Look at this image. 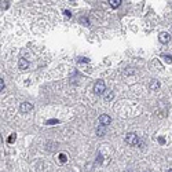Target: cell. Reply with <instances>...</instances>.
I'll return each mask as SVG.
<instances>
[{
	"mask_svg": "<svg viewBox=\"0 0 172 172\" xmlns=\"http://www.w3.org/2000/svg\"><path fill=\"white\" fill-rule=\"evenodd\" d=\"M125 142H127L128 145H131V146H136V145L141 143L138 135H135V133H132V132H129V133L125 135Z\"/></svg>",
	"mask_w": 172,
	"mask_h": 172,
	"instance_id": "1",
	"label": "cell"
},
{
	"mask_svg": "<svg viewBox=\"0 0 172 172\" xmlns=\"http://www.w3.org/2000/svg\"><path fill=\"white\" fill-rule=\"evenodd\" d=\"M105 91H106V84H105V81H103V80H98L94 86V92L98 95H101V94H105Z\"/></svg>",
	"mask_w": 172,
	"mask_h": 172,
	"instance_id": "2",
	"label": "cell"
},
{
	"mask_svg": "<svg viewBox=\"0 0 172 172\" xmlns=\"http://www.w3.org/2000/svg\"><path fill=\"white\" fill-rule=\"evenodd\" d=\"M32 109H33V105L29 103V102H22V103H21V106H19L21 113H29Z\"/></svg>",
	"mask_w": 172,
	"mask_h": 172,
	"instance_id": "3",
	"label": "cell"
},
{
	"mask_svg": "<svg viewBox=\"0 0 172 172\" xmlns=\"http://www.w3.org/2000/svg\"><path fill=\"white\" fill-rule=\"evenodd\" d=\"M99 123H101V125H106L110 124L112 123V118H110V116H108V114H101L99 116Z\"/></svg>",
	"mask_w": 172,
	"mask_h": 172,
	"instance_id": "4",
	"label": "cell"
},
{
	"mask_svg": "<svg viewBox=\"0 0 172 172\" xmlns=\"http://www.w3.org/2000/svg\"><path fill=\"white\" fill-rule=\"evenodd\" d=\"M158 40H160V43H163V44H167V43L171 40V36H169L168 33L163 32V33H160V36H158Z\"/></svg>",
	"mask_w": 172,
	"mask_h": 172,
	"instance_id": "5",
	"label": "cell"
},
{
	"mask_svg": "<svg viewBox=\"0 0 172 172\" xmlns=\"http://www.w3.org/2000/svg\"><path fill=\"white\" fill-rule=\"evenodd\" d=\"M18 66H19V69H21V70H26V69L29 68V62H28L25 58H21V59H19V62H18Z\"/></svg>",
	"mask_w": 172,
	"mask_h": 172,
	"instance_id": "6",
	"label": "cell"
},
{
	"mask_svg": "<svg viewBox=\"0 0 172 172\" xmlns=\"http://www.w3.org/2000/svg\"><path fill=\"white\" fill-rule=\"evenodd\" d=\"M106 133V128H105V125H99L98 128H96V135L98 136H103Z\"/></svg>",
	"mask_w": 172,
	"mask_h": 172,
	"instance_id": "7",
	"label": "cell"
},
{
	"mask_svg": "<svg viewBox=\"0 0 172 172\" xmlns=\"http://www.w3.org/2000/svg\"><path fill=\"white\" fill-rule=\"evenodd\" d=\"M103 98H105V101L106 102H110L113 98H114V94H113V91H109V92H105L103 95Z\"/></svg>",
	"mask_w": 172,
	"mask_h": 172,
	"instance_id": "8",
	"label": "cell"
},
{
	"mask_svg": "<svg viewBox=\"0 0 172 172\" xmlns=\"http://www.w3.org/2000/svg\"><path fill=\"white\" fill-rule=\"evenodd\" d=\"M109 3H110V6H112L113 8H117V7H120V4H121L123 1H121V0H110Z\"/></svg>",
	"mask_w": 172,
	"mask_h": 172,
	"instance_id": "9",
	"label": "cell"
},
{
	"mask_svg": "<svg viewBox=\"0 0 172 172\" xmlns=\"http://www.w3.org/2000/svg\"><path fill=\"white\" fill-rule=\"evenodd\" d=\"M160 87V83L157 81V80H151V83H150V88L151 90H156V88H158Z\"/></svg>",
	"mask_w": 172,
	"mask_h": 172,
	"instance_id": "10",
	"label": "cell"
},
{
	"mask_svg": "<svg viewBox=\"0 0 172 172\" xmlns=\"http://www.w3.org/2000/svg\"><path fill=\"white\" fill-rule=\"evenodd\" d=\"M58 157H59V161H61V163H66V161H68V157H66V154H63V153H61Z\"/></svg>",
	"mask_w": 172,
	"mask_h": 172,
	"instance_id": "11",
	"label": "cell"
},
{
	"mask_svg": "<svg viewBox=\"0 0 172 172\" xmlns=\"http://www.w3.org/2000/svg\"><path fill=\"white\" fill-rule=\"evenodd\" d=\"M80 22H81V24H84L86 26L90 25V21H88V18H86V17H81V18H80Z\"/></svg>",
	"mask_w": 172,
	"mask_h": 172,
	"instance_id": "12",
	"label": "cell"
},
{
	"mask_svg": "<svg viewBox=\"0 0 172 172\" xmlns=\"http://www.w3.org/2000/svg\"><path fill=\"white\" fill-rule=\"evenodd\" d=\"M161 58H164V61H165V62H168V63L172 62V56H171V55H161Z\"/></svg>",
	"mask_w": 172,
	"mask_h": 172,
	"instance_id": "13",
	"label": "cell"
},
{
	"mask_svg": "<svg viewBox=\"0 0 172 172\" xmlns=\"http://www.w3.org/2000/svg\"><path fill=\"white\" fill-rule=\"evenodd\" d=\"M46 124L47 125H54V124H59V121H58V120H47Z\"/></svg>",
	"mask_w": 172,
	"mask_h": 172,
	"instance_id": "14",
	"label": "cell"
},
{
	"mask_svg": "<svg viewBox=\"0 0 172 172\" xmlns=\"http://www.w3.org/2000/svg\"><path fill=\"white\" fill-rule=\"evenodd\" d=\"M78 62L88 63V62H90V59H88V58H84V56H81V58H78Z\"/></svg>",
	"mask_w": 172,
	"mask_h": 172,
	"instance_id": "15",
	"label": "cell"
},
{
	"mask_svg": "<svg viewBox=\"0 0 172 172\" xmlns=\"http://www.w3.org/2000/svg\"><path fill=\"white\" fill-rule=\"evenodd\" d=\"M15 133H13V135H11V136H10V138H8V143H13V142L15 141Z\"/></svg>",
	"mask_w": 172,
	"mask_h": 172,
	"instance_id": "16",
	"label": "cell"
},
{
	"mask_svg": "<svg viewBox=\"0 0 172 172\" xmlns=\"http://www.w3.org/2000/svg\"><path fill=\"white\" fill-rule=\"evenodd\" d=\"M63 14H65L66 17H69V18L72 17V13H70V11H68V10H65V11H63Z\"/></svg>",
	"mask_w": 172,
	"mask_h": 172,
	"instance_id": "17",
	"label": "cell"
},
{
	"mask_svg": "<svg viewBox=\"0 0 172 172\" xmlns=\"http://www.w3.org/2000/svg\"><path fill=\"white\" fill-rule=\"evenodd\" d=\"M3 88H4V81H3V78H0V90L3 91Z\"/></svg>",
	"mask_w": 172,
	"mask_h": 172,
	"instance_id": "18",
	"label": "cell"
},
{
	"mask_svg": "<svg viewBox=\"0 0 172 172\" xmlns=\"http://www.w3.org/2000/svg\"><path fill=\"white\" fill-rule=\"evenodd\" d=\"M168 172H172V168H171V169H169V171H168Z\"/></svg>",
	"mask_w": 172,
	"mask_h": 172,
	"instance_id": "19",
	"label": "cell"
}]
</instances>
